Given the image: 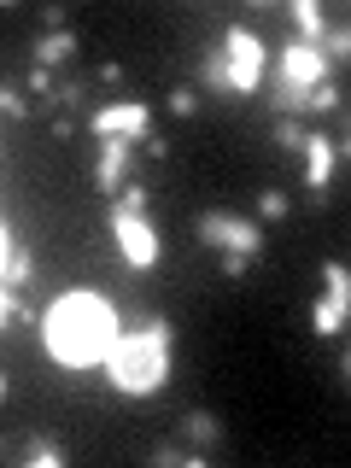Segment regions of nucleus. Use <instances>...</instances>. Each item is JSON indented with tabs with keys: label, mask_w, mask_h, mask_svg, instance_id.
<instances>
[{
	"label": "nucleus",
	"mask_w": 351,
	"mask_h": 468,
	"mask_svg": "<svg viewBox=\"0 0 351 468\" xmlns=\"http://www.w3.org/2000/svg\"><path fill=\"white\" fill-rule=\"evenodd\" d=\"M41 340L65 369H94V363H106V351L117 340V316L106 299H94V292H65V299L48 311V328H41Z\"/></svg>",
	"instance_id": "1"
},
{
	"label": "nucleus",
	"mask_w": 351,
	"mask_h": 468,
	"mask_svg": "<svg viewBox=\"0 0 351 468\" xmlns=\"http://www.w3.org/2000/svg\"><path fill=\"white\" fill-rule=\"evenodd\" d=\"M106 375H112L117 392H129V399L165 392V380H170V322L165 316H141L135 334L117 328V340L106 351Z\"/></svg>",
	"instance_id": "2"
},
{
	"label": "nucleus",
	"mask_w": 351,
	"mask_h": 468,
	"mask_svg": "<svg viewBox=\"0 0 351 468\" xmlns=\"http://www.w3.org/2000/svg\"><path fill=\"white\" fill-rule=\"evenodd\" d=\"M194 229H199V240L211 246V252H240V258H258V252H263V223H258V217L205 211Z\"/></svg>",
	"instance_id": "3"
},
{
	"label": "nucleus",
	"mask_w": 351,
	"mask_h": 468,
	"mask_svg": "<svg viewBox=\"0 0 351 468\" xmlns=\"http://www.w3.org/2000/svg\"><path fill=\"white\" fill-rule=\"evenodd\" d=\"M112 234H117V252H123L129 270H153L158 263V229H153V211H117L112 205Z\"/></svg>",
	"instance_id": "4"
},
{
	"label": "nucleus",
	"mask_w": 351,
	"mask_h": 468,
	"mask_svg": "<svg viewBox=\"0 0 351 468\" xmlns=\"http://www.w3.org/2000/svg\"><path fill=\"white\" fill-rule=\"evenodd\" d=\"M223 65H229V88H234V100H246V94H252V88L263 82V41L252 36V29L234 24L229 36H223Z\"/></svg>",
	"instance_id": "5"
},
{
	"label": "nucleus",
	"mask_w": 351,
	"mask_h": 468,
	"mask_svg": "<svg viewBox=\"0 0 351 468\" xmlns=\"http://www.w3.org/2000/svg\"><path fill=\"white\" fill-rule=\"evenodd\" d=\"M275 82H282V88H299V94H311L316 82H328V58H322V48L287 36L282 41V70H275Z\"/></svg>",
	"instance_id": "6"
},
{
	"label": "nucleus",
	"mask_w": 351,
	"mask_h": 468,
	"mask_svg": "<svg viewBox=\"0 0 351 468\" xmlns=\"http://www.w3.org/2000/svg\"><path fill=\"white\" fill-rule=\"evenodd\" d=\"M322 282H328V292L316 299V316H311V322H316L322 340H334V334L346 328V311H351V270H346L340 258H334L328 270H322Z\"/></svg>",
	"instance_id": "7"
},
{
	"label": "nucleus",
	"mask_w": 351,
	"mask_h": 468,
	"mask_svg": "<svg viewBox=\"0 0 351 468\" xmlns=\"http://www.w3.org/2000/svg\"><path fill=\"white\" fill-rule=\"evenodd\" d=\"M129 158H135V141L129 135H100V158H94V187L100 194H123L129 187Z\"/></svg>",
	"instance_id": "8"
},
{
	"label": "nucleus",
	"mask_w": 351,
	"mask_h": 468,
	"mask_svg": "<svg viewBox=\"0 0 351 468\" xmlns=\"http://www.w3.org/2000/svg\"><path fill=\"white\" fill-rule=\"evenodd\" d=\"M304 182H311V205H328V182L334 170H340V146H334L328 135H304Z\"/></svg>",
	"instance_id": "9"
},
{
	"label": "nucleus",
	"mask_w": 351,
	"mask_h": 468,
	"mask_svg": "<svg viewBox=\"0 0 351 468\" xmlns=\"http://www.w3.org/2000/svg\"><path fill=\"white\" fill-rule=\"evenodd\" d=\"M88 129H94V135H129V141H141L146 129H153V112H146L141 100H117V106H100L94 117H88Z\"/></svg>",
	"instance_id": "10"
},
{
	"label": "nucleus",
	"mask_w": 351,
	"mask_h": 468,
	"mask_svg": "<svg viewBox=\"0 0 351 468\" xmlns=\"http://www.w3.org/2000/svg\"><path fill=\"white\" fill-rule=\"evenodd\" d=\"M0 463H24V468H65V445L41 433H24V439H0Z\"/></svg>",
	"instance_id": "11"
},
{
	"label": "nucleus",
	"mask_w": 351,
	"mask_h": 468,
	"mask_svg": "<svg viewBox=\"0 0 351 468\" xmlns=\"http://www.w3.org/2000/svg\"><path fill=\"white\" fill-rule=\"evenodd\" d=\"M182 445H194V451L223 445V421H217L211 410H187V416H182Z\"/></svg>",
	"instance_id": "12"
},
{
	"label": "nucleus",
	"mask_w": 351,
	"mask_h": 468,
	"mask_svg": "<svg viewBox=\"0 0 351 468\" xmlns=\"http://www.w3.org/2000/svg\"><path fill=\"white\" fill-rule=\"evenodd\" d=\"M77 58V36L70 29H48V36L36 41V65L41 70H58V65H70Z\"/></svg>",
	"instance_id": "13"
},
{
	"label": "nucleus",
	"mask_w": 351,
	"mask_h": 468,
	"mask_svg": "<svg viewBox=\"0 0 351 468\" xmlns=\"http://www.w3.org/2000/svg\"><path fill=\"white\" fill-rule=\"evenodd\" d=\"M287 12H292V24H299V41H322V29H328V18H322V6L316 0H287Z\"/></svg>",
	"instance_id": "14"
},
{
	"label": "nucleus",
	"mask_w": 351,
	"mask_h": 468,
	"mask_svg": "<svg viewBox=\"0 0 351 468\" xmlns=\"http://www.w3.org/2000/svg\"><path fill=\"white\" fill-rule=\"evenodd\" d=\"M29 275H36V258H29V246H12V252H6V270H0V287L24 292Z\"/></svg>",
	"instance_id": "15"
},
{
	"label": "nucleus",
	"mask_w": 351,
	"mask_h": 468,
	"mask_svg": "<svg viewBox=\"0 0 351 468\" xmlns=\"http://www.w3.org/2000/svg\"><path fill=\"white\" fill-rule=\"evenodd\" d=\"M146 463H158V468H205V451H194V445H153Z\"/></svg>",
	"instance_id": "16"
},
{
	"label": "nucleus",
	"mask_w": 351,
	"mask_h": 468,
	"mask_svg": "<svg viewBox=\"0 0 351 468\" xmlns=\"http://www.w3.org/2000/svg\"><path fill=\"white\" fill-rule=\"evenodd\" d=\"M199 77H205V88H211L217 100H234V88H229V65H223V48H211V53H205Z\"/></svg>",
	"instance_id": "17"
},
{
	"label": "nucleus",
	"mask_w": 351,
	"mask_h": 468,
	"mask_svg": "<svg viewBox=\"0 0 351 468\" xmlns=\"http://www.w3.org/2000/svg\"><path fill=\"white\" fill-rule=\"evenodd\" d=\"M316 48H322V58H346V53H351V29H346V24L322 29V41H316Z\"/></svg>",
	"instance_id": "18"
},
{
	"label": "nucleus",
	"mask_w": 351,
	"mask_h": 468,
	"mask_svg": "<svg viewBox=\"0 0 351 468\" xmlns=\"http://www.w3.org/2000/svg\"><path fill=\"white\" fill-rule=\"evenodd\" d=\"M304 112H340V88H334V82H316L311 94H304Z\"/></svg>",
	"instance_id": "19"
},
{
	"label": "nucleus",
	"mask_w": 351,
	"mask_h": 468,
	"mask_svg": "<svg viewBox=\"0 0 351 468\" xmlns=\"http://www.w3.org/2000/svg\"><path fill=\"white\" fill-rule=\"evenodd\" d=\"M275 146H282V153H299V146H304L299 117H275Z\"/></svg>",
	"instance_id": "20"
},
{
	"label": "nucleus",
	"mask_w": 351,
	"mask_h": 468,
	"mask_svg": "<svg viewBox=\"0 0 351 468\" xmlns=\"http://www.w3.org/2000/svg\"><path fill=\"white\" fill-rule=\"evenodd\" d=\"M112 205H117V211H153V187H141V182H129V187H123V194H117Z\"/></svg>",
	"instance_id": "21"
},
{
	"label": "nucleus",
	"mask_w": 351,
	"mask_h": 468,
	"mask_svg": "<svg viewBox=\"0 0 351 468\" xmlns=\"http://www.w3.org/2000/svg\"><path fill=\"white\" fill-rule=\"evenodd\" d=\"M0 112H6L12 123H24V117H29V100L18 94V88H6V82H0Z\"/></svg>",
	"instance_id": "22"
},
{
	"label": "nucleus",
	"mask_w": 351,
	"mask_h": 468,
	"mask_svg": "<svg viewBox=\"0 0 351 468\" xmlns=\"http://www.w3.org/2000/svg\"><path fill=\"white\" fill-rule=\"evenodd\" d=\"M24 94H48V100H53V94H58L53 70H41V65H36V70H29V77H24Z\"/></svg>",
	"instance_id": "23"
},
{
	"label": "nucleus",
	"mask_w": 351,
	"mask_h": 468,
	"mask_svg": "<svg viewBox=\"0 0 351 468\" xmlns=\"http://www.w3.org/2000/svg\"><path fill=\"white\" fill-rule=\"evenodd\" d=\"M287 211H292L287 194H263V199H258V217H263V223H275V217H287Z\"/></svg>",
	"instance_id": "24"
},
{
	"label": "nucleus",
	"mask_w": 351,
	"mask_h": 468,
	"mask_svg": "<svg viewBox=\"0 0 351 468\" xmlns=\"http://www.w3.org/2000/svg\"><path fill=\"white\" fill-rule=\"evenodd\" d=\"M170 112L176 117H194L199 112V94H194V88H176V94H170Z\"/></svg>",
	"instance_id": "25"
},
{
	"label": "nucleus",
	"mask_w": 351,
	"mask_h": 468,
	"mask_svg": "<svg viewBox=\"0 0 351 468\" xmlns=\"http://www.w3.org/2000/svg\"><path fill=\"white\" fill-rule=\"evenodd\" d=\"M82 94H88V88L70 77V82H58V94H53V100H58V106H82Z\"/></svg>",
	"instance_id": "26"
},
{
	"label": "nucleus",
	"mask_w": 351,
	"mask_h": 468,
	"mask_svg": "<svg viewBox=\"0 0 351 468\" xmlns=\"http://www.w3.org/2000/svg\"><path fill=\"white\" fill-rule=\"evenodd\" d=\"M141 146H146V158H170V141L158 135V129H146V135H141Z\"/></svg>",
	"instance_id": "27"
},
{
	"label": "nucleus",
	"mask_w": 351,
	"mask_h": 468,
	"mask_svg": "<svg viewBox=\"0 0 351 468\" xmlns=\"http://www.w3.org/2000/svg\"><path fill=\"white\" fill-rule=\"evenodd\" d=\"M246 270H252V258H240V252H223V275H229V282H240Z\"/></svg>",
	"instance_id": "28"
},
{
	"label": "nucleus",
	"mask_w": 351,
	"mask_h": 468,
	"mask_svg": "<svg viewBox=\"0 0 351 468\" xmlns=\"http://www.w3.org/2000/svg\"><path fill=\"white\" fill-rule=\"evenodd\" d=\"M48 29H65V6H41V36Z\"/></svg>",
	"instance_id": "29"
},
{
	"label": "nucleus",
	"mask_w": 351,
	"mask_h": 468,
	"mask_svg": "<svg viewBox=\"0 0 351 468\" xmlns=\"http://www.w3.org/2000/svg\"><path fill=\"white\" fill-rule=\"evenodd\" d=\"M6 252H12V240H6V229H0V270H6Z\"/></svg>",
	"instance_id": "30"
},
{
	"label": "nucleus",
	"mask_w": 351,
	"mask_h": 468,
	"mask_svg": "<svg viewBox=\"0 0 351 468\" xmlns=\"http://www.w3.org/2000/svg\"><path fill=\"white\" fill-rule=\"evenodd\" d=\"M6 392H12V380H6V375H0V404H6Z\"/></svg>",
	"instance_id": "31"
}]
</instances>
